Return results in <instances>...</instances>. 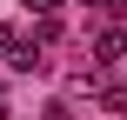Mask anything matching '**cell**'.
I'll return each instance as SVG.
<instances>
[{
	"label": "cell",
	"instance_id": "cell-6",
	"mask_svg": "<svg viewBox=\"0 0 127 120\" xmlns=\"http://www.w3.org/2000/svg\"><path fill=\"white\" fill-rule=\"evenodd\" d=\"M87 7H100V13H127V0H87Z\"/></svg>",
	"mask_w": 127,
	"mask_h": 120
},
{
	"label": "cell",
	"instance_id": "cell-1",
	"mask_svg": "<svg viewBox=\"0 0 127 120\" xmlns=\"http://www.w3.org/2000/svg\"><path fill=\"white\" fill-rule=\"evenodd\" d=\"M13 67H20V73H47V47H33V40L20 47V40H13Z\"/></svg>",
	"mask_w": 127,
	"mask_h": 120
},
{
	"label": "cell",
	"instance_id": "cell-5",
	"mask_svg": "<svg viewBox=\"0 0 127 120\" xmlns=\"http://www.w3.org/2000/svg\"><path fill=\"white\" fill-rule=\"evenodd\" d=\"M27 7H33V13H60L67 0H27Z\"/></svg>",
	"mask_w": 127,
	"mask_h": 120
},
{
	"label": "cell",
	"instance_id": "cell-2",
	"mask_svg": "<svg viewBox=\"0 0 127 120\" xmlns=\"http://www.w3.org/2000/svg\"><path fill=\"white\" fill-rule=\"evenodd\" d=\"M94 53H100V67H107V60H121V53H127V40H121V33H114V27H107V33L94 40Z\"/></svg>",
	"mask_w": 127,
	"mask_h": 120
},
{
	"label": "cell",
	"instance_id": "cell-4",
	"mask_svg": "<svg viewBox=\"0 0 127 120\" xmlns=\"http://www.w3.org/2000/svg\"><path fill=\"white\" fill-rule=\"evenodd\" d=\"M107 114H127V87H114V94H107Z\"/></svg>",
	"mask_w": 127,
	"mask_h": 120
},
{
	"label": "cell",
	"instance_id": "cell-3",
	"mask_svg": "<svg viewBox=\"0 0 127 120\" xmlns=\"http://www.w3.org/2000/svg\"><path fill=\"white\" fill-rule=\"evenodd\" d=\"M40 120H74V107H67V100H47V114Z\"/></svg>",
	"mask_w": 127,
	"mask_h": 120
}]
</instances>
